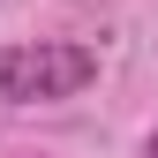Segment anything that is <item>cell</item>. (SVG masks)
Returning <instances> with one entry per match:
<instances>
[{
  "instance_id": "obj_1",
  "label": "cell",
  "mask_w": 158,
  "mask_h": 158,
  "mask_svg": "<svg viewBox=\"0 0 158 158\" xmlns=\"http://www.w3.org/2000/svg\"><path fill=\"white\" fill-rule=\"evenodd\" d=\"M98 83V53L68 38H23L0 45V106H60Z\"/></svg>"
},
{
  "instance_id": "obj_2",
  "label": "cell",
  "mask_w": 158,
  "mask_h": 158,
  "mask_svg": "<svg viewBox=\"0 0 158 158\" xmlns=\"http://www.w3.org/2000/svg\"><path fill=\"white\" fill-rule=\"evenodd\" d=\"M143 158H158V128H151V151H143Z\"/></svg>"
}]
</instances>
